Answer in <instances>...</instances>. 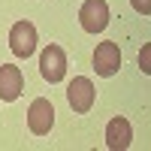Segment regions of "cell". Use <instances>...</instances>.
<instances>
[{
  "instance_id": "obj_2",
  "label": "cell",
  "mask_w": 151,
  "mask_h": 151,
  "mask_svg": "<svg viewBox=\"0 0 151 151\" xmlns=\"http://www.w3.org/2000/svg\"><path fill=\"white\" fill-rule=\"evenodd\" d=\"M67 100H70V109L76 115H85V112L94 109V100H97V91H94V82L88 76H76L67 88Z\"/></svg>"
},
{
  "instance_id": "obj_6",
  "label": "cell",
  "mask_w": 151,
  "mask_h": 151,
  "mask_svg": "<svg viewBox=\"0 0 151 151\" xmlns=\"http://www.w3.org/2000/svg\"><path fill=\"white\" fill-rule=\"evenodd\" d=\"M94 70H97V76H103V79H109V76H115L121 70V48H118V42H100L94 48Z\"/></svg>"
},
{
  "instance_id": "obj_8",
  "label": "cell",
  "mask_w": 151,
  "mask_h": 151,
  "mask_svg": "<svg viewBox=\"0 0 151 151\" xmlns=\"http://www.w3.org/2000/svg\"><path fill=\"white\" fill-rule=\"evenodd\" d=\"M130 142H133V127H130V121L127 118H112L109 124H106V145L112 148V151H124V148H130Z\"/></svg>"
},
{
  "instance_id": "obj_4",
  "label": "cell",
  "mask_w": 151,
  "mask_h": 151,
  "mask_svg": "<svg viewBox=\"0 0 151 151\" xmlns=\"http://www.w3.org/2000/svg\"><path fill=\"white\" fill-rule=\"evenodd\" d=\"M52 127H55V106L45 97H36L27 109V130L33 136H45Z\"/></svg>"
},
{
  "instance_id": "obj_7",
  "label": "cell",
  "mask_w": 151,
  "mask_h": 151,
  "mask_svg": "<svg viewBox=\"0 0 151 151\" xmlns=\"http://www.w3.org/2000/svg\"><path fill=\"white\" fill-rule=\"evenodd\" d=\"M24 88V76L15 64H3L0 67V100L3 103H12V100H18Z\"/></svg>"
},
{
  "instance_id": "obj_5",
  "label": "cell",
  "mask_w": 151,
  "mask_h": 151,
  "mask_svg": "<svg viewBox=\"0 0 151 151\" xmlns=\"http://www.w3.org/2000/svg\"><path fill=\"white\" fill-rule=\"evenodd\" d=\"M9 48L15 58H30L36 52V27L30 21H15L9 30Z\"/></svg>"
},
{
  "instance_id": "obj_3",
  "label": "cell",
  "mask_w": 151,
  "mask_h": 151,
  "mask_svg": "<svg viewBox=\"0 0 151 151\" xmlns=\"http://www.w3.org/2000/svg\"><path fill=\"white\" fill-rule=\"evenodd\" d=\"M79 24L85 33H103L109 24V3L106 0H85L79 9Z\"/></svg>"
},
{
  "instance_id": "obj_10",
  "label": "cell",
  "mask_w": 151,
  "mask_h": 151,
  "mask_svg": "<svg viewBox=\"0 0 151 151\" xmlns=\"http://www.w3.org/2000/svg\"><path fill=\"white\" fill-rule=\"evenodd\" d=\"M130 3L139 15H151V0H130Z\"/></svg>"
},
{
  "instance_id": "obj_9",
  "label": "cell",
  "mask_w": 151,
  "mask_h": 151,
  "mask_svg": "<svg viewBox=\"0 0 151 151\" xmlns=\"http://www.w3.org/2000/svg\"><path fill=\"white\" fill-rule=\"evenodd\" d=\"M139 70H142L145 76H151V42H145V45L139 48Z\"/></svg>"
},
{
  "instance_id": "obj_1",
  "label": "cell",
  "mask_w": 151,
  "mask_h": 151,
  "mask_svg": "<svg viewBox=\"0 0 151 151\" xmlns=\"http://www.w3.org/2000/svg\"><path fill=\"white\" fill-rule=\"evenodd\" d=\"M40 73H42V79L48 85H58V82H64V76H67V52L60 45H45L42 48V55H40Z\"/></svg>"
}]
</instances>
